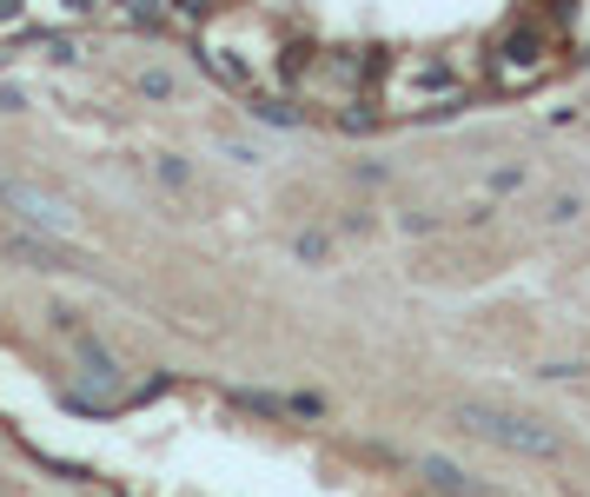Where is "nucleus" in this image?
I'll return each mask as SVG.
<instances>
[{
    "label": "nucleus",
    "instance_id": "nucleus-1",
    "mask_svg": "<svg viewBox=\"0 0 590 497\" xmlns=\"http://www.w3.org/2000/svg\"><path fill=\"white\" fill-rule=\"evenodd\" d=\"M458 425L497 451H518V458H564V438L544 419H525V411H497V404H465Z\"/></svg>",
    "mask_w": 590,
    "mask_h": 497
},
{
    "label": "nucleus",
    "instance_id": "nucleus-2",
    "mask_svg": "<svg viewBox=\"0 0 590 497\" xmlns=\"http://www.w3.org/2000/svg\"><path fill=\"white\" fill-rule=\"evenodd\" d=\"M0 199H8L21 219H34L40 232H73V213H67L53 193H40V186H21V180H8V173H0Z\"/></svg>",
    "mask_w": 590,
    "mask_h": 497
},
{
    "label": "nucleus",
    "instance_id": "nucleus-3",
    "mask_svg": "<svg viewBox=\"0 0 590 497\" xmlns=\"http://www.w3.org/2000/svg\"><path fill=\"white\" fill-rule=\"evenodd\" d=\"M398 100H458V66L445 60H411L398 73Z\"/></svg>",
    "mask_w": 590,
    "mask_h": 497
},
{
    "label": "nucleus",
    "instance_id": "nucleus-4",
    "mask_svg": "<svg viewBox=\"0 0 590 497\" xmlns=\"http://www.w3.org/2000/svg\"><path fill=\"white\" fill-rule=\"evenodd\" d=\"M425 477H432L438 490H451V497H484V490H478V484L451 464V458H425Z\"/></svg>",
    "mask_w": 590,
    "mask_h": 497
},
{
    "label": "nucleus",
    "instance_id": "nucleus-5",
    "mask_svg": "<svg viewBox=\"0 0 590 497\" xmlns=\"http://www.w3.org/2000/svg\"><path fill=\"white\" fill-rule=\"evenodd\" d=\"M40 8H47V14H60V21H87V14L100 8V0H40Z\"/></svg>",
    "mask_w": 590,
    "mask_h": 497
},
{
    "label": "nucleus",
    "instance_id": "nucleus-6",
    "mask_svg": "<svg viewBox=\"0 0 590 497\" xmlns=\"http://www.w3.org/2000/svg\"><path fill=\"white\" fill-rule=\"evenodd\" d=\"M140 94H153V100H173V73H146V80H140Z\"/></svg>",
    "mask_w": 590,
    "mask_h": 497
},
{
    "label": "nucleus",
    "instance_id": "nucleus-7",
    "mask_svg": "<svg viewBox=\"0 0 590 497\" xmlns=\"http://www.w3.org/2000/svg\"><path fill=\"white\" fill-rule=\"evenodd\" d=\"M538 378H583V365H570V359H557V365H544Z\"/></svg>",
    "mask_w": 590,
    "mask_h": 497
},
{
    "label": "nucleus",
    "instance_id": "nucleus-8",
    "mask_svg": "<svg viewBox=\"0 0 590 497\" xmlns=\"http://www.w3.org/2000/svg\"><path fill=\"white\" fill-rule=\"evenodd\" d=\"M180 14H206V0H180Z\"/></svg>",
    "mask_w": 590,
    "mask_h": 497
}]
</instances>
